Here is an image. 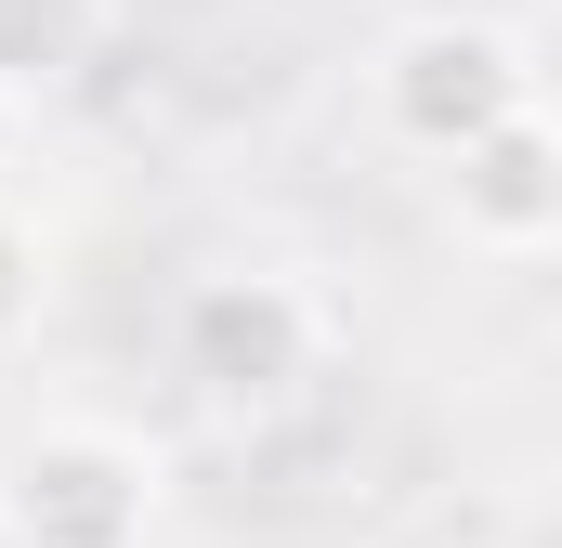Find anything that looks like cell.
<instances>
[{
    "label": "cell",
    "mask_w": 562,
    "mask_h": 548,
    "mask_svg": "<svg viewBox=\"0 0 562 548\" xmlns=\"http://www.w3.org/2000/svg\"><path fill=\"white\" fill-rule=\"evenodd\" d=\"M13 144H26V118H13V105H0V170H13Z\"/></svg>",
    "instance_id": "52a82bcc"
},
{
    "label": "cell",
    "mask_w": 562,
    "mask_h": 548,
    "mask_svg": "<svg viewBox=\"0 0 562 548\" xmlns=\"http://www.w3.org/2000/svg\"><path fill=\"white\" fill-rule=\"evenodd\" d=\"M445 222H458L471 262H550L562 249V132H550V105H524V118H497L484 144L445 157Z\"/></svg>",
    "instance_id": "277c9868"
},
{
    "label": "cell",
    "mask_w": 562,
    "mask_h": 548,
    "mask_svg": "<svg viewBox=\"0 0 562 548\" xmlns=\"http://www.w3.org/2000/svg\"><path fill=\"white\" fill-rule=\"evenodd\" d=\"M105 26H119V0H0V105L26 118V105H53L66 79H92Z\"/></svg>",
    "instance_id": "5b68a950"
},
{
    "label": "cell",
    "mask_w": 562,
    "mask_h": 548,
    "mask_svg": "<svg viewBox=\"0 0 562 548\" xmlns=\"http://www.w3.org/2000/svg\"><path fill=\"white\" fill-rule=\"evenodd\" d=\"M157 444L105 418H53L0 457V536L13 548H157Z\"/></svg>",
    "instance_id": "3957f363"
},
{
    "label": "cell",
    "mask_w": 562,
    "mask_h": 548,
    "mask_svg": "<svg viewBox=\"0 0 562 548\" xmlns=\"http://www.w3.org/2000/svg\"><path fill=\"white\" fill-rule=\"evenodd\" d=\"M537 105V53H524V26H497V13H419V26H393L380 39V66H367V118L406 144V157H458V144H484L497 118H524Z\"/></svg>",
    "instance_id": "6da1fadb"
},
{
    "label": "cell",
    "mask_w": 562,
    "mask_h": 548,
    "mask_svg": "<svg viewBox=\"0 0 562 548\" xmlns=\"http://www.w3.org/2000/svg\"><path fill=\"white\" fill-rule=\"evenodd\" d=\"M314 353H327V313L276 262H223V274H196L170 300V366L196 379V406H223V418H276L314 379Z\"/></svg>",
    "instance_id": "7a4b0ae2"
},
{
    "label": "cell",
    "mask_w": 562,
    "mask_h": 548,
    "mask_svg": "<svg viewBox=\"0 0 562 548\" xmlns=\"http://www.w3.org/2000/svg\"><path fill=\"white\" fill-rule=\"evenodd\" d=\"M40 300H53V262H40V236H26V222L0 209V353H13L26 327H40Z\"/></svg>",
    "instance_id": "8992f818"
},
{
    "label": "cell",
    "mask_w": 562,
    "mask_h": 548,
    "mask_svg": "<svg viewBox=\"0 0 562 548\" xmlns=\"http://www.w3.org/2000/svg\"><path fill=\"white\" fill-rule=\"evenodd\" d=\"M0 548H13V536H0Z\"/></svg>",
    "instance_id": "ba28073f"
}]
</instances>
